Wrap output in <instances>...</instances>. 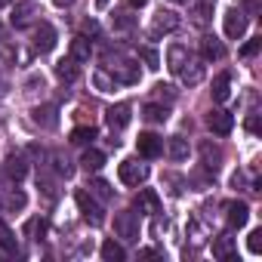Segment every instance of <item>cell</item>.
<instances>
[{
    "label": "cell",
    "mask_w": 262,
    "mask_h": 262,
    "mask_svg": "<svg viewBox=\"0 0 262 262\" xmlns=\"http://www.w3.org/2000/svg\"><path fill=\"white\" fill-rule=\"evenodd\" d=\"M105 71L114 77V83H139V77H142V71H139V65L136 62H129V59H123V56H105Z\"/></svg>",
    "instance_id": "obj_1"
},
{
    "label": "cell",
    "mask_w": 262,
    "mask_h": 262,
    "mask_svg": "<svg viewBox=\"0 0 262 262\" xmlns=\"http://www.w3.org/2000/svg\"><path fill=\"white\" fill-rule=\"evenodd\" d=\"M74 201H77V207H80V216L90 222V225H105V207L99 204V198L93 194V191H86V188H80L77 194H74Z\"/></svg>",
    "instance_id": "obj_2"
},
{
    "label": "cell",
    "mask_w": 262,
    "mask_h": 262,
    "mask_svg": "<svg viewBox=\"0 0 262 262\" xmlns=\"http://www.w3.org/2000/svg\"><path fill=\"white\" fill-rule=\"evenodd\" d=\"M117 179H120L123 185H129V188H139V185L148 179V167L139 164L136 158H126V161H120V167H117Z\"/></svg>",
    "instance_id": "obj_3"
},
{
    "label": "cell",
    "mask_w": 262,
    "mask_h": 262,
    "mask_svg": "<svg viewBox=\"0 0 262 262\" xmlns=\"http://www.w3.org/2000/svg\"><path fill=\"white\" fill-rule=\"evenodd\" d=\"M179 25H182V19L173 13V10H161V13H155V19H151V25H148V37H161V34H173V31H179Z\"/></svg>",
    "instance_id": "obj_4"
},
{
    "label": "cell",
    "mask_w": 262,
    "mask_h": 262,
    "mask_svg": "<svg viewBox=\"0 0 262 262\" xmlns=\"http://www.w3.org/2000/svg\"><path fill=\"white\" fill-rule=\"evenodd\" d=\"M114 231L120 241H139V216L133 210H123L114 216Z\"/></svg>",
    "instance_id": "obj_5"
},
{
    "label": "cell",
    "mask_w": 262,
    "mask_h": 262,
    "mask_svg": "<svg viewBox=\"0 0 262 262\" xmlns=\"http://www.w3.org/2000/svg\"><path fill=\"white\" fill-rule=\"evenodd\" d=\"M222 28H225V37L228 40H241L247 34V13L237 10V7H231L225 13V19H222Z\"/></svg>",
    "instance_id": "obj_6"
},
{
    "label": "cell",
    "mask_w": 262,
    "mask_h": 262,
    "mask_svg": "<svg viewBox=\"0 0 262 262\" xmlns=\"http://www.w3.org/2000/svg\"><path fill=\"white\" fill-rule=\"evenodd\" d=\"M129 117H133V105H129V102H117V105H111V108L105 111V120H108V126H111V133L126 129Z\"/></svg>",
    "instance_id": "obj_7"
},
{
    "label": "cell",
    "mask_w": 262,
    "mask_h": 262,
    "mask_svg": "<svg viewBox=\"0 0 262 262\" xmlns=\"http://www.w3.org/2000/svg\"><path fill=\"white\" fill-rule=\"evenodd\" d=\"M204 74H207V68H204V59H194V56H188L185 59V65L179 68V80L185 83V86H198V83H204Z\"/></svg>",
    "instance_id": "obj_8"
},
{
    "label": "cell",
    "mask_w": 262,
    "mask_h": 262,
    "mask_svg": "<svg viewBox=\"0 0 262 262\" xmlns=\"http://www.w3.org/2000/svg\"><path fill=\"white\" fill-rule=\"evenodd\" d=\"M37 16H40V7L34 4V0H25V4H16V10L10 16V25L13 28H28Z\"/></svg>",
    "instance_id": "obj_9"
},
{
    "label": "cell",
    "mask_w": 262,
    "mask_h": 262,
    "mask_svg": "<svg viewBox=\"0 0 262 262\" xmlns=\"http://www.w3.org/2000/svg\"><path fill=\"white\" fill-rule=\"evenodd\" d=\"M28 207V194L22 188H4L0 191V210H7V213H22Z\"/></svg>",
    "instance_id": "obj_10"
},
{
    "label": "cell",
    "mask_w": 262,
    "mask_h": 262,
    "mask_svg": "<svg viewBox=\"0 0 262 262\" xmlns=\"http://www.w3.org/2000/svg\"><path fill=\"white\" fill-rule=\"evenodd\" d=\"M207 126L213 129L216 136H228L231 129H234V114H231V111L216 108V111H210V114H207Z\"/></svg>",
    "instance_id": "obj_11"
},
{
    "label": "cell",
    "mask_w": 262,
    "mask_h": 262,
    "mask_svg": "<svg viewBox=\"0 0 262 262\" xmlns=\"http://www.w3.org/2000/svg\"><path fill=\"white\" fill-rule=\"evenodd\" d=\"M136 148H139V155H142L145 161H155V158L164 155V139L155 136V133H142V136L136 139Z\"/></svg>",
    "instance_id": "obj_12"
},
{
    "label": "cell",
    "mask_w": 262,
    "mask_h": 262,
    "mask_svg": "<svg viewBox=\"0 0 262 262\" xmlns=\"http://www.w3.org/2000/svg\"><path fill=\"white\" fill-rule=\"evenodd\" d=\"M133 207H136L142 216H158V213H161V198H158L155 188H142V191L136 194Z\"/></svg>",
    "instance_id": "obj_13"
},
{
    "label": "cell",
    "mask_w": 262,
    "mask_h": 262,
    "mask_svg": "<svg viewBox=\"0 0 262 262\" xmlns=\"http://www.w3.org/2000/svg\"><path fill=\"white\" fill-rule=\"evenodd\" d=\"M34 50L37 53H50L53 47H56V28L50 25V22H40L37 28H34Z\"/></svg>",
    "instance_id": "obj_14"
},
{
    "label": "cell",
    "mask_w": 262,
    "mask_h": 262,
    "mask_svg": "<svg viewBox=\"0 0 262 262\" xmlns=\"http://www.w3.org/2000/svg\"><path fill=\"white\" fill-rule=\"evenodd\" d=\"M31 120L40 126V129H56L59 126V108L56 105H37L31 111Z\"/></svg>",
    "instance_id": "obj_15"
},
{
    "label": "cell",
    "mask_w": 262,
    "mask_h": 262,
    "mask_svg": "<svg viewBox=\"0 0 262 262\" xmlns=\"http://www.w3.org/2000/svg\"><path fill=\"white\" fill-rule=\"evenodd\" d=\"M225 219H228L231 228H244L247 219H250V207L244 201H228L225 204Z\"/></svg>",
    "instance_id": "obj_16"
},
{
    "label": "cell",
    "mask_w": 262,
    "mask_h": 262,
    "mask_svg": "<svg viewBox=\"0 0 262 262\" xmlns=\"http://www.w3.org/2000/svg\"><path fill=\"white\" fill-rule=\"evenodd\" d=\"M201 56H204V62H219V59H225L222 40H216L213 34H204V37H201Z\"/></svg>",
    "instance_id": "obj_17"
},
{
    "label": "cell",
    "mask_w": 262,
    "mask_h": 262,
    "mask_svg": "<svg viewBox=\"0 0 262 262\" xmlns=\"http://www.w3.org/2000/svg\"><path fill=\"white\" fill-rule=\"evenodd\" d=\"M90 56H93V40L83 37V34H77V37L71 40V47H68V59H74V62H90Z\"/></svg>",
    "instance_id": "obj_18"
},
{
    "label": "cell",
    "mask_w": 262,
    "mask_h": 262,
    "mask_svg": "<svg viewBox=\"0 0 262 262\" xmlns=\"http://www.w3.org/2000/svg\"><path fill=\"white\" fill-rule=\"evenodd\" d=\"M201 158H204V167H207L210 173H216V170L222 167V148L213 145V142H201Z\"/></svg>",
    "instance_id": "obj_19"
},
{
    "label": "cell",
    "mask_w": 262,
    "mask_h": 262,
    "mask_svg": "<svg viewBox=\"0 0 262 262\" xmlns=\"http://www.w3.org/2000/svg\"><path fill=\"white\" fill-rule=\"evenodd\" d=\"M4 173L10 176V182H19V179H25V173H28V161H25V155H10V158H7V167H4Z\"/></svg>",
    "instance_id": "obj_20"
},
{
    "label": "cell",
    "mask_w": 262,
    "mask_h": 262,
    "mask_svg": "<svg viewBox=\"0 0 262 262\" xmlns=\"http://www.w3.org/2000/svg\"><path fill=\"white\" fill-rule=\"evenodd\" d=\"M191 53H188V47H182V43H173L170 50H167V68L173 71V74H179V68L185 65V59H188Z\"/></svg>",
    "instance_id": "obj_21"
},
{
    "label": "cell",
    "mask_w": 262,
    "mask_h": 262,
    "mask_svg": "<svg viewBox=\"0 0 262 262\" xmlns=\"http://www.w3.org/2000/svg\"><path fill=\"white\" fill-rule=\"evenodd\" d=\"M80 167H83L86 173H99V170L105 167V155H102L99 148H86V151L80 155Z\"/></svg>",
    "instance_id": "obj_22"
},
{
    "label": "cell",
    "mask_w": 262,
    "mask_h": 262,
    "mask_svg": "<svg viewBox=\"0 0 262 262\" xmlns=\"http://www.w3.org/2000/svg\"><path fill=\"white\" fill-rule=\"evenodd\" d=\"M234 247H237V241H234L231 234H219V237H213V256H216V259H231Z\"/></svg>",
    "instance_id": "obj_23"
},
{
    "label": "cell",
    "mask_w": 262,
    "mask_h": 262,
    "mask_svg": "<svg viewBox=\"0 0 262 262\" xmlns=\"http://www.w3.org/2000/svg\"><path fill=\"white\" fill-rule=\"evenodd\" d=\"M56 77H59L62 83H74V80L80 77L77 62H74V59H62V62H56Z\"/></svg>",
    "instance_id": "obj_24"
},
{
    "label": "cell",
    "mask_w": 262,
    "mask_h": 262,
    "mask_svg": "<svg viewBox=\"0 0 262 262\" xmlns=\"http://www.w3.org/2000/svg\"><path fill=\"white\" fill-rule=\"evenodd\" d=\"M50 161H53L56 176H62V179H71V176H74V164L68 161V155H65V151H53V155H50Z\"/></svg>",
    "instance_id": "obj_25"
},
{
    "label": "cell",
    "mask_w": 262,
    "mask_h": 262,
    "mask_svg": "<svg viewBox=\"0 0 262 262\" xmlns=\"http://www.w3.org/2000/svg\"><path fill=\"white\" fill-rule=\"evenodd\" d=\"M228 96H231V74L222 71V74H216V80H213V99H216V102H225Z\"/></svg>",
    "instance_id": "obj_26"
},
{
    "label": "cell",
    "mask_w": 262,
    "mask_h": 262,
    "mask_svg": "<svg viewBox=\"0 0 262 262\" xmlns=\"http://www.w3.org/2000/svg\"><path fill=\"white\" fill-rule=\"evenodd\" d=\"M142 117H145L148 123H167L170 108H167V105H158V102H148V105L142 108Z\"/></svg>",
    "instance_id": "obj_27"
},
{
    "label": "cell",
    "mask_w": 262,
    "mask_h": 262,
    "mask_svg": "<svg viewBox=\"0 0 262 262\" xmlns=\"http://www.w3.org/2000/svg\"><path fill=\"white\" fill-rule=\"evenodd\" d=\"M167 155H170V161H185V158H188V139L170 136V139H167Z\"/></svg>",
    "instance_id": "obj_28"
},
{
    "label": "cell",
    "mask_w": 262,
    "mask_h": 262,
    "mask_svg": "<svg viewBox=\"0 0 262 262\" xmlns=\"http://www.w3.org/2000/svg\"><path fill=\"white\" fill-rule=\"evenodd\" d=\"M99 253H102V259H105V262H123V256H126V253H123V247H120L117 241H105Z\"/></svg>",
    "instance_id": "obj_29"
},
{
    "label": "cell",
    "mask_w": 262,
    "mask_h": 262,
    "mask_svg": "<svg viewBox=\"0 0 262 262\" xmlns=\"http://www.w3.org/2000/svg\"><path fill=\"white\" fill-rule=\"evenodd\" d=\"M210 10H213V4H204V0H201L198 7H191V22L198 28H207L210 25Z\"/></svg>",
    "instance_id": "obj_30"
},
{
    "label": "cell",
    "mask_w": 262,
    "mask_h": 262,
    "mask_svg": "<svg viewBox=\"0 0 262 262\" xmlns=\"http://www.w3.org/2000/svg\"><path fill=\"white\" fill-rule=\"evenodd\" d=\"M96 139V126H77L74 133H71V142L74 145H90Z\"/></svg>",
    "instance_id": "obj_31"
},
{
    "label": "cell",
    "mask_w": 262,
    "mask_h": 262,
    "mask_svg": "<svg viewBox=\"0 0 262 262\" xmlns=\"http://www.w3.org/2000/svg\"><path fill=\"white\" fill-rule=\"evenodd\" d=\"M93 86H96L99 93H111V90H114V77L102 68V71H96V74H93Z\"/></svg>",
    "instance_id": "obj_32"
},
{
    "label": "cell",
    "mask_w": 262,
    "mask_h": 262,
    "mask_svg": "<svg viewBox=\"0 0 262 262\" xmlns=\"http://www.w3.org/2000/svg\"><path fill=\"white\" fill-rule=\"evenodd\" d=\"M136 25V16H129V13H114L111 16V28L114 31H129Z\"/></svg>",
    "instance_id": "obj_33"
},
{
    "label": "cell",
    "mask_w": 262,
    "mask_h": 262,
    "mask_svg": "<svg viewBox=\"0 0 262 262\" xmlns=\"http://www.w3.org/2000/svg\"><path fill=\"white\" fill-rule=\"evenodd\" d=\"M0 247H4L7 253H13V256H16V250H19V247H16V234H13L4 222H0Z\"/></svg>",
    "instance_id": "obj_34"
},
{
    "label": "cell",
    "mask_w": 262,
    "mask_h": 262,
    "mask_svg": "<svg viewBox=\"0 0 262 262\" xmlns=\"http://www.w3.org/2000/svg\"><path fill=\"white\" fill-rule=\"evenodd\" d=\"M90 191H93L99 201H111V194H114V191H111V185H108L105 179H93V182H90Z\"/></svg>",
    "instance_id": "obj_35"
},
{
    "label": "cell",
    "mask_w": 262,
    "mask_h": 262,
    "mask_svg": "<svg viewBox=\"0 0 262 262\" xmlns=\"http://www.w3.org/2000/svg\"><path fill=\"white\" fill-rule=\"evenodd\" d=\"M247 247H250V253H262V228H253L250 231V237H247Z\"/></svg>",
    "instance_id": "obj_36"
},
{
    "label": "cell",
    "mask_w": 262,
    "mask_h": 262,
    "mask_svg": "<svg viewBox=\"0 0 262 262\" xmlns=\"http://www.w3.org/2000/svg\"><path fill=\"white\" fill-rule=\"evenodd\" d=\"M259 47H262V37H256V40H247V43L241 47V59H250V56H256V53H259Z\"/></svg>",
    "instance_id": "obj_37"
},
{
    "label": "cell",
    "mask_w": 262,
    "mask_h": 262,
    "mask_svg": "<svg viewBox=\"0 0 262 262\" xmlns=\"http://www.w3.org/2000/svg\"><path fill=\"white\" fill-rule=\"evenodd\" d=\"M139 53H142V59H145V62H148V68H151V71H155V68H161V65H158V62H161V59H158V53H155V50H151V47H142V50H139Z\"/></svg>",
    "instance_id": "obj_38"
},
{
    "label": "cell",
    "mask_w": 262,
    "mask_h": 262,
    "mask_svg": "<svg viewBox=\"0 0 262 262\" xmlns=\"http://www.w3.org/2000/svg\"><path fill=\"white\" fill-rule=\"evenodd\" d=\"M47 231V222L43 219H31L28 225H25V234H43Z\"/></svg>",
    "instance_id": "obj_39"
},
{
    "label": "cell",
    "mask_w": 262,
    "mask_h": 262,
    "mask_svg": "<svg viewBox=\"0 0 262 262\" xmlns=\"http://www.w3.org/2000/svg\"><path fill=\"white\" fill-rule=\"evenodd\" d=\"M99 31H102V28H99L96 19H86V22H83V37H99Z\"/></svg>",
    "instance_id": "obj_40"
},
{
    "label": "cell",
    "mask_w": 262,
    "mask_h": 262,
    "mask_svg": "<svg viewBox=\"0 0 262 262\" xmlns=\"http://www.w3.org/2000/svg\"><path fill=\"white\" fill-rule=\"evenodd\" d=\"M247 129H250V133H259V114H250L247 117Z\"/></svg>",
    "instance_id": "obj_41"
},
{
    "label": "cell",
    "mask_w": 262,
    "mask_h": 262,
    "mask_svg": "<svg viewBox=\"0 0 262 262\" xmlns=\"http://www.w3.org/2000/svg\"><path fill=\"white\" fill-rule=\"evenodd\" d=\"M231 185H234V188H244V185H247V176H244V173H234V176H231Z\"/></svg>",
    "instance_id": "obj_42"
},
{
    "label": "cell",
    "mask_w": 262,
    "mask_h": 262,
    "mask_svg": "<svg viewBox=\"0 0 262 262\" xmlns=\"http://www.w3.org/2000/svg\"><path fill=\"white\" fill-rule=\"evenodd\" d=\"M10 59H13V53H10V50H0V65H7Z\"/></svg>",
    "instance_id": "obj_43"
},
{
    "label": "cell",
    "mask_w": 262,
    "mask_h": 262,
    "mask_svg": "<svg viewBox=\"0 0 262 262\" xmlns=\"http://www.w3.org/2000/svg\"><path fill=\"white\" fill-rule=\"evenodd\" d=\"M139 256H145V259H155V256H161L158 250H139Z\"/></svg>",
    "instance_id": "obj_44"
},
{
    "label": "cell",
    "mask_w": 262,
    "mask_h": 262,
    "mask_svg": "<svg viewBox=\"0 0 262 262\" xmlns=\"http://www.w3.org/2000/svg\"><path fill=\"white\" fill-rule=\"evenodd\" d=\"M53 4H56L59 10H65V7H71V4H74V0H53Z\"/></svg>",
    "instance_id": "obj_45"
},
{
    "label": "cell",
    "mask_w": 262,
    "mask_h": 262,
    "mask_svg": "<svg viewBox=\"0 0 262 262\" xmlns=\"http://www.w3.org/2000/svg\"><path fill=\"white\" fill-rule=\"evenodd\" d=\"M145 4H148V0H129V7H136V10H142Z\"/></svg>",
    "instance_id": "obj_46"
},
{
    "label": "cell",
    "mask_w": 262,
    "mask_h": 262,
    "mask_svg": "<svg viewBox=\"0 0 262 262\" xmlns=\"http://www.w3.org/2000/svg\"><path fill=\"white\" fill-rule=\"evenodd\" d=\"M4 93H7V80H4V74H0V99H4Z\"/></svg>",
    "instance_id": "obj_47"
},
{
    "label": "cell",
    "mask_w": 262,
    "mask_h": 262,
    "mask_svg": "<svg viewBox=\"0 0 262 262\" xmlns=\"http://www.w3.org/2000/svg\"><path fill=\"white\" fill-rule=\"evenodd\" d=\"M108 7V0H96V10H105Z\"/></svg>",
    "instance_id": "obj_48"
},
{
    "label": "cell",
    "mask_w": 262,
    "mask_h": 262,
    "mask_svg": "<svg viewBox=\"0 0 262 262\" xmlns=\"http://www.w3.org/2000/svg\"><path fill=\"white\" fill-rule=\"evenodd\" d=\"M170 4H176V7H185V4H191V0H170Z\"/></svg>",
    "instance_id": "obj_49"
},
{
    "label": "cell",
    "mask_w": 262,
    "mask_h": 262,
    "mask_svg": "<svg viewBox=\"0 0 262 262\" xmlns=\"http://www.w3.org/2000/svg\"><path fill=\"white\" fill-rule=\"evenodd\" d=\"M13 4V0H0V10H4V7H10Z\"/></svg>",
    "instance_id": "obj_50"
},
{
    "label": "cell",
    "mask_w": 262,
    "mask_h": 262,
    "mask_svg": "<svg viewBox=\"0 0 262 262\" xmlns=\"http://www.w3.org/2000/svg\"><path fill=\"white\" fill-rule=\"evenodd\" d=\"M204 4H216V0H204Z\"/></svg>",
    "instance_id": "obj_51"
}]
</instances>
